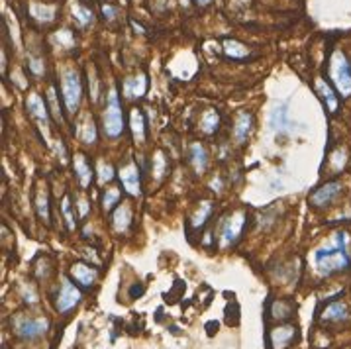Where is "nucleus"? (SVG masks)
Listing matches in <instances>:
<instances>
[{"instance_id":"nucleus-1","label":"nucleus","mask_w":351,"mask_h":349,"mask_svg":"<svg viewBox=\"0 0 351 349\" xmlns=\"http://www.w3.org/2000/svg\"><path fill=\"white\" fill-rule=\"evenodd\" d=\"M351 265L347 253V234L335 232L332 241L316 251V271L322 276H328L337 271H343Z\"/></svg>"},{"instance_id":"nucleus-2","label":"nucleus","mask_w":351,"mask_h":349,"mask_svg":"<svg viewBox=\"0 0 351 349\" xmlns=\"http://www.w3.org/2000/svg\"><path fill=\"white\" fill-rule=\"evenodd\" d=\"M124 112L120 98H118V91L110 89L108 92V100H106L104 112H102V129H104L106 137L110 139H118L124 133Z\"/></svg>"},{"instance_id":"nucleus-3","label":"nucleus","mask_w":351,"mask_h":349,"mask_svg":"<svg viewBox=\"0 0 351 349\" xmlns=\"http://www.w3.org/2000/svg\"><path fill=\"white\" fill-rule=\"evenodd\" d=\"M61 94L69 114H77L83 100V81L75 69H65L61 73Z\"/></svg>"},{"instance_id":"nucleus-4","label":"nucleus","mask_w":351,"mask_h":349,"mask_svg":"<svg viewBox=\"0 0 351 349\" xmlns=\"http://www.w3.org/2000/svg\"><path fill=\"white\" fill-rule=\"evenodd\" d=\"M330 79L343 98L351 96V63L341 51H335L330 59Z\"/></svg>"},{"instance_id":"nucleus-5","label":"nucleus","mask_w":351,"mask_h":349,"mask_svg":"<svg viewBox=\"0 0 351 349\" xmlns=\"http://www.w3.org/2000/svg\"><path fill=\"white\" fill-rule=\"evenodd\" d=\"M246 224H247L246 210H236V212H231L228 218L222 222V226H220V247L226 249L229 245H233L238 239L242 238Z\"/></svg>"},{"instance_id":"nucleus-6","label":"nucleus","mask_w":351,"mask_h":349,"mask_svg":"<svg viewBox=\"0 0 351 349\" xmlns=\"http://www.w3.org/2000/svg\"><path fill=\"white\" fill-rule=\"evenodd\" d=\"M12 326H14V331L22 339H37L41 337L45 331L49 330V320L39 316H26V314H18L16 318L12 320Z\"/></svg>"},{"instance_id":"nucleus-7","label":"nucleus","mask_w":351,"mask_h":349,"mask_svg":"<svg viewBox=\"0 0 351 349\" xmlns=\"http://www.w3.org/2000/svg\"><path fill=\"white\" fill-rule=\"evenodd\" d=\"M81 298H83V294L75 287V283H71L69 278H63L59 294H57V300H55V306H57V310L61 314H67L81 302Z\"/></svg>"},{"instance_id":"nucleus-8","label":"nucleus","mask_w":351,"mask_h":349,"mask_svg":"<svg viewBox=\"0 0 351 349\" xmlns=\"http://www.w3.org/2000/svg\"><path fill=\"white\" fill-rule=\"evenodd\" d=\"M118 177L122 181L124 190L132 196H140L141 194V179H140V167L136 165V161H126L120 171H118Z\"/></svg>"},{"instance_id":"nucleus-9","label":"nucleus","mask_w":351,"mask_h":349,"mask_svg":"<svg viewBox=\"0 0 351 349\" xmlns=\"http://www.w3.org/2000/svg\"><path fill=\"white\" fill-rule=\"evenodd\" d=\"M341 188H343V186H341V183H337V181L322 184V186H318L316 190L308 196V202H310V206H314V208L328 206V204L332 202L335 196L341 192Z\"/></svg>"},{"instance_id":"nucleus-10","label":"nucleus","mask_w":351,"mask_h":349,"mask_svg":"<svg viewBox=\"0 0 351 349\" xmlns=\"http://www.w3.org/2000/svg\"><path fill=\"white\" fill-rule=\"evenodd\" d=\"M26 108H28V114L39 124V128H47V124H49V110H47V104L41 98V94H37V92L28 94Z\"/></svg>"},{"instance_id":"nucleus-11","label":"nucleus","mask_w":351,"mask_h":349,"mask_svg":"<svg viewBox=\"0 0 351 349\" xmlns=\"http://www.w3.org/2000/svg\"><path fill=\"white\" fill-rule=\"evenodd\" d=\"M297 337V328L295 326H277L269 333L271 349H286Z\"/></svg>"},{"instance_id":"nucleus-12","label":"nucleus","mask_w":351,"mask_h":349,"mask_svg":"<svg viewBox=\"0 0 351 349\" xmlns=\"http://www.w3.org/2000/svg\"><path fill=\"white\" fill-rule=\"evenodd\" d=\"M73 169H75V177L81 184V188H88L90 183H92V177H94V171L88 163L87 155L83 153H77L73 157Z\"/></svg>"},{"instance_id":"nucleus-13","label":"nucleus","mask_w":351,"mask_h":349,"mask_svg":"<svg viewBox=\"0 0 351 349\" xmlns=\"http://www.w3.org/2000/svg\"><path fill=\"white\" fill-rule=\"evenodd\" d=\"M251 128H253V116L247 110H240L236 114V122H233V139L238 144H246Z\"/></svg>"},{"instance_id":"nucleus-14","label":"nucleus","mask_w":351,"mask_h":349,"mask_svg":"<svg viewBox=\"0 0 351 349\" xmlns=\"http://www.w3.org/2000/svg\"><path fill=\"white\" fill-rule=\"evenodd\" d=\"M71 276H73L75 283H79L81 287L90 289V287H94L98 273H96L94 267H90L87 263H75V265L71 267Z\"/></svg>"},{"instance_id":"nucleus-15","label":"nucleus","mask_w":351,"mask_h":349,"mask_svg":"<svg viewBox=\"0 0 351 349\" xmlns=\"http://www.w3.org/2000/svg\"><path fill=\"white\" fill-rule=\"evenodd\" d=\"M189 163L194 169L196 175H202L208 167V151L200 142H194L189 147Z\"/></svg>"},{"instance_id":"nucleus-16","label":"nucleus","mask_w":351,"mask_h":349,"mask_svg":"<svg viewBox=\"0 0 351 349\" xmlns=\"http://www.w3.org/2000/svg\"><path fill=\"white\" fill-rule=\"evenodd\" d=\"M145 91H147V79L143 75H140V77H130V79L124 81L122 85V92L128 100L141 98L145 94Z\"/></svg>"},{"instance_id":"nucleus-17","label":"nucleus","mask_w":351,"mask_h":349,"mask_svg":"<svg viewBox=\"0 0 351 349\" xmlns=\"http://www.w3.org/2000/svg\"><path fill=\"white\" fill-rule=\"evenodd\" d=\"M130 226H132V206L128 202H122L112 214V228L118 234H124Z\"/></svg>"},{"instance_id":"nucleus-18","label":"nucleus","mask_w":351,"mask_h":349,"mask_svg":"<svg viewBox=\"0 0 351 349\" xmlns=\"http://www.w3.org/2000/svg\"><path fill=\"white\" fill-rule=\"evenodd\" d=\"M316 91H318V94H320V98L324 100L326 108L330 110V114H335V112H337V106H339V100H337V96H335L334 91H332V87H330L324 79H318Z\"/></svg>"},{"instance_id":"nucleus-19","label":"nucleus","mask_w":351,"mask_h":349,"mask_svg":"<svg viewBox=\"0 0 351 349\" xmlns=\"http://www.w3.org/2000/svg\"><path fill=\"white\" fill-rule=\"evenodd\" d=\"M77 135H79V139L85 144V146H92V144H96V137H98V133H96V126H94V120H92V116H85V120L79 124V128H77Z\"/></svg>"},{"instance_id":"nucleus-20","label":"nucleus","mask_w":351,"mask_h":349,"mask_svg":"<svg viewBox=\"0 0 351 349\" xmlns=\"http://www.w3.org/2000/svg\"><path fill=\"white\" fill-rule=\"evenodd\" d=\"M130 128L134 133V139L138 144H143L145 142V116L140 108H134L130 114Z\"/></svg>"},{"instance_id":"nucleus-21","label":"nucleus","mask_w":351,"mask_h":349,"mask_svg":"<svg viewBox=\"0 0 351 349\" xmlns=\"http://www.w3.org/2000/svg\"><path fill=\"white\" fill-rule=\"evenodd\" d=\"M324 322H341L347 320V306L343 302H332L326 306V310L322 312Z\"/></svg>"},{"instance_id":"nucleus-22","label":"nucleus","mask_w":351,"mask_h":349,"mask_svg":"<svg viewBox=\"0 0 351 349\" xmlns=\"http://www.w3.org/2000/svg\"><path fill=\"white\" fill-rule=\"evenodd\" d=\"M269 124H271V128L275 129V131H286V129H288L290 122H288V110H286L284 104H282V106H277L275 110L271 112Z\"/></svg>"},{"instance_id":"nucleus-23","label":"nucleus","mask_w":351,"mask_h":349,"mask_svg":"<svg viewBox=\"0 0 351 349\" xmlns=\"http://www.w3.org/2000/svg\"><path fill=\"white\" fill-rule=\"evenodd\" d=\"M212 210H214V204L210 202V200H204V202L198 206V210L194 212V216L191 218V222H189V226L193 228V230H198V228H202L206 222H208V218L212 216Z\"/></svg>"},{"instance_id":"nucleus-24","label":"nucleus","mask_w":351,"mask_h":349,"mask_svg":"<svg viewBox=\"0 0 351 349\" xmlns=\"http://www.w3.org/2000/svg\"><path fill=\"white\" fill-rule=\"evenodd\" d=\"M220 128V116H218V112L210 108V110H206L202 114V118H200V129L206 133V135H212V133H216Z\"/></svg>"},{"instance_id":"nucleus-25","label":"nucleus","mask_w":351,"mask_h":349,"mask_svg":"<svg viewBox=\"0 0 351 349\" xmlns=\"http://www.w3.org/2000/svg\"><path fill=\"white\" fill-rule=\"evenodd\" d=\"M295 314V306L290 300H275L271 306V316L275 320H286Z\"/></svg>"},{"instance_id":"nucleus-26","label":"nucleus","mask_w":351,"mask_h":349,"mask_svg":"<svg viewBox=\"0 0 351 349\" xmlns=\"http://www.w3.org/2000/svg\"><path fill=\"white\" fill-rule=\"evenodd\" d=\"M35 210H37V216L43 222H49V194L45 190V186L37 192V198H35Z\"/></svg>"},{"instance_id":"nucleus-27","label":"nucleus","mask_w":351,"mask_h":349,"mask_svg":"<svg viewBox=\"0 0 351 349\" xmlns=\"http://www.w3.org/2000/svg\"><path fill=\"white\" fill-rule=\"evenodd\" d=\"M120 196H122L120 188H116V186L106 188L104 192H102V210H104V212H110L116 204H120Z\"/></svg>"},{"instance_id":"nucleus-28","label":"nucleus","mask_w":351,"mask_h":349,"mask_svg":"<svg viewBox=\"0 0 351 349\" xmlns=\"http://www.w3.org/2000/svg\"><path fill=\"white\" fill-rule=\"evenodd\" d=\"M224 51H226V55L231 57V59H244L247 57V47L244 43H240V41H236V39H228L226 43H224Z\"/></svg>"},{"instance_id":"nucleus-29","label":"nucleus","mask_w":351,"mask_h":349,"mask_svg":"<svg viewBox=\"0 0 351 349\" xmlns=\"http://www.w3.org/2000/svg\"><path fill=\"white\" fill-rule=\"evenodd\" d=\"M47 100H49V112L53 114V118L59 122V124H63V112H61V108H59V102H57V92H55V89H49L47 91Z\"/></svg>"},{"instance_id":"nucleus-30","label":"nucleus","mask_w":351,"mask_h":349,"mask_svg":"<svg viewBox=\"0 0 351 349\" xmlns=\"http://www.w3.org/2000/svg\"><path fill=\"white\" fill-rule=\"evenodd\" d=\"M151 165H153V173H155V179H163V175L167 173V159H165V155L157 151L155 153V157L151 159Z\"/></svg>"},{"instance_id":"nucleus-31","label":"nucleus","mask_w":351,"mask_h":349,"mask_svg":"<svg viewBox=\"0 0 351 349\" xmlns=\"http://www.w3.org/2000/svg\"><path fill=\"white\" fill-rule=\"evenodd\" d=\"M61 212H63V216H65L67 228H69V230H75V228H77V220H75V214H73V204H71L69 196L63 198V202H61Z\"/></svg>"},{"instance_id":"nucleus-32","label":"nucleus","mask_w":351,"mask_h":349,"mask_svg":"<svg viewBox=\"0 0 351 349\" xmlns=\"http://www.w3.org/2000/svg\"><path fill=\"white\" fill-rule=\"evenodd\" d=\"M98 183L100 184H106L110 183L112 179H114V167L110 165V163H106V161H100L98 163Z\"/></svg>"},{"instance_id":"nucleus-33","label":"nucleus","mask_w":351,"mask_h":349,"mask_svg":"<svg viewBox=\"0 0 351 349\" xmlns=\"http://www.w3.org/2000/svg\"><path fill=\"white\" fill-rule=\"evenodd\" d=\"M73 14H75V18L81 22V26H87V24H90L92 22V12L88 10V8H85V6H73Z\"/></svg>"},{"instance_id":"nucleus-34","label":"nucleus","mask_w":351,"mask_h":349,"mask_svg":"<svg viewBox=\"0 0 351 349\" xmlns=\"http://www.w3.org/2000/svg\"><path fill=\"white\" fill-rule=\"evenodd\" d=\"M28 67H30V71L34 75H43L45 73V65H43V61L41 59H32L30 63H28Z\"/></svg>"},{"instance_id":"nucleus-35","label":"nucleus","mask_w":351,"mask_h":349,"mask_svg":"<svg viewBox=\"0 0 351 349\" xmlns=\"http://www.w3.org/2000/svg\"><path fill=\"white\" fill-rule=\"evenodd\" d=\"M77 208H79V218H85L88 212H90V206L85 198H79V204H77Z\"/></svg>"},{"instance_id":"nucleus-36","label":"nucleus","mask_w":351,"mask_h":349,"mask_svg":"<svg viewBox=\"0 0 351 349\" xmlns=\"http://www.w3.org/2000/svg\"><path fill=\"white\" fill-rule=\"evenodd\" d=\"M24 300H26L28 304H35V302H37V294L34 293L32 287H28V291H24Z\"/></svg>"},{"instance_id":"nucleus-37","label":"nucleus","mask_w":351,"mask_h":349,"mask_svg":"<svg viewBox=\"0 0 351 349\" xmlns=\"http://www.w3.org/2000/svg\"><path fill=\"white\" fill-rule=\"evenodd\" d=\"M102 12H104L108 18H114V14H116V8H114V6H110V4H104V6H102Z\"/></svg>"},{"instance_id":"nucleus-38","label":"nucleus","mask_w":351,"mask_h":349,"mask_svg":"<svg viewBox=\"0 0 351 349\" xmlns=\"http://www.w3.org/2000/svg\"><path fill=\"white\" fill-rule=\"evenodd\" d=\"M210 186H212V190H216V192H220V190H222V179H220V177H216V179H212Z\"/></svg>"},{"instance_id":"nucleus-39","label":"nucleus","mask_w":351,"mask_h":349,"mask_svg":"<svg viewBox=\"0 0 351 349\" xmlns=\"http://www.w3.org/2000/svg\"><path fill=\"white\" fill-rule=\"evenodd\" d=\"M143 293V285H136V287H134V289H132V298H136V296H140V294Z\"/></svg>"},{"instance_id":"nucleus-40","label":"nucleus","mask_w":351,"mask_h":349,"mask_svg":"<svg viewBox=\"0 0 351 349\" xmlns=\"http://www.w3.org/2000/svg\"><path fill=\"white\" fill-rule=\"evenodd\" d=\"M196 2H198V4H200V6H206V4H208V2H210V0H196Z\"/></svg>"}]
</instances>
